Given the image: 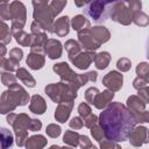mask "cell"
Wrapping results in <instances>:
<instances>
[{"label": "cell", "instance_id": "obj_1", "mask_svg": "<svg viewBox=\"0 0 149 149\" xmlns=\"http://www.w3.org/2000/svg\"><path fill=\"white\" fill-rule=\"evenodd\" d=\"M98 123L105 133V139L123 142L136 126L133 113L121 102H109L98 116Z\"/></svg>", "mask_w": 149, "mask_h": 149}, {"label": "cell", "instance_id": "obj_2", "mask_svg": "<svg viewBox=\"0 0 149 149\" xmlns=\"http://www.w3.org/2000/svg\"><path fill=\"white\" fill-rule=\"evenodd\" d=\"M29 99V94L20 84L16 83L9 86L8 90L3 91L0 97V114H8L17 106L27 105Z\"/></svg>", "mask_w": 149, "mask_h": 149}, {"label": "cell", "instance_id": "obj_3", "mask_svg": "<svg viewBox=\"0 0 149 149\" xmlns=\"http://www.w3.org/2000/svg\"><path fill=\"white\" fill-rule=\"evenodd\" d=\"M79 87L72 81L66 83L61 80L59 83H52L44 87L47 95L56 104L64 101H74Z\"/></svg>", "mask_w": 149, "mask_h": 149}, {"label": "cell", "instance_id": "obj_4", "mask_svg": "<svg viewBox=\"0 0 149 149\" xmlns=\"http://www.w3.org/2000/svg\"><path fill=\"white\" fill-rule=\"evenodd\" d=\"M116 1L119 0H91L86 5V8L84 9V12L94 22L101 23L109 17L111 7Z\"/></svg>", "mask_w": 149, "mask_h": 149}, {"label": "cell", "instance_id": "obj_5", "mask_svg": "<svg viewBox=\"0 0 149 149\" xmlns=\"http://www.w3.org/2000/svg\"><path fill=\"white\" fill-rule=\"evenodd\" d=\"M6 121L13 127L14 132L27 130V132H37L42 128V122L38 119H31L26 113H8Z\"/></svg>", "mask_w": 149, "mask_h": 149}, {"label": "cell", "instance_id": "obj_6", "mask_svg": "<svg viewBox=\"0 0 149 149\" xmlns=\"http://www.w3.org/2000/svg\"><path fill=\"white\" fill-rule=\"evenodd\" d=\"M9 12H10V31L22 30L27 21V9L23 2L19 0H14L9 3Z\"/></svg>", "mask_w": 149, "mask_h": 149}, {"label": "cell", "instance_id": "obj_7", "mask_svg": "<svg viewBox=\"0 0 149 149\" xmlns=\"http://www.w3.org/2000/svg\"><path fill=\"white\" fill-rule=\"evenodd\" d=\"M109 17L122 26H128L132 23V13L128 9V6L126 5V2H122L120 0L116 1L111 7Z\"/></svg>", "mask_w": 149, "mask_h": 149}, {"label": "cell", "instance_id": "obj_8", "mask_svg": "<svg viewBox=\"0 0 149 149\" xmlns=\"http://www.w3.org/2000/svg\"><path fill=\"white\" fill-rule=\"evenodd\" d=\"M33 17H34V21H36L44 29V31L52 33V23L55 17L52 16L48 6H44L41 8H34Z\"/></svg>", "mask_w": 149, "mask_h": 149}, {"label": "cell", "instance_id": "obj_9", "mask_svg": "<svg viewBox=\"0 0 149 149\" xmlns=\"http://www.w3.org/2000/svg\"><path fill=\"white\" fill-rule=\"evenodd\" d=\"M78 42H79L80 47L87 51H95L101 45L93 36L90 28L81 29L78 31Z\"/></svg>", "mask_w": 149, "mask_h": 149}, {"label": "cell", "instance_id": "obj_10", "mask_svg": "<svg viewBox=\"0 0 149 149\" xmlns=\"http://www.w3.org/2000/svg\"><path fill=\"white\" fill-rule=\"evenodd\" d=\"M102 85L113 92H118L121 90L122 84H123V76L119 71H109L107 74L104 76L101 80Z\"/></svg>", "mask_w": 149, "mask_h": 149}, {"label": "cell", "instance_id": "obj_11", "mask_svg": "<svg viewBox=\"0 0 149 149\" xmlns=\"http://www.w3.org/2000/svg\"><path fill=\"white\" fill-rule=\"evenodd\" d=\"M94 56H95V52L94 51H87V50H85V51H80L79 54H77L73 57H69V59L79 70H86L91 65V63L93 62Z\"/></svg>", "mask_w": 149, "mask_h": 149}, {"label": "cell", "instance_id": "obj_12", "mask_svg": "<svg viewBox=\"0 0 149 149\" xmlns=\"http://www.w3.org/2000/svg\"><path fill=\"white\" fill-rule=\"evenodd\" d=\"M127 140H129L133 147H141L142 144L148 143V128L144 126L134 127L130 130Z\"/></svg>", "mask_w": 149, "mask_h": 149}, {"label": "cell", "instance_id": "obj_13", "mask_svg": "<svg viewBox=\"0 0 149 149\" xmlns=\"http://www.w3.org/2000/svg\"><path fill=\"white\" fill-rule=\"evenodd\" d=\"M52 71L59 76L61 80L66 81V83H72L74 80V78L77 77V73L69 66L68 63L65 62H61L57 63L52 66Z\"/></svg>", "mask_w": 149, "mask_h": 149}, {"label": "cell", "instance_id": "obj_14", "mask_svg": "<svg viewBox=\"0 0 149 149\" xmlns=\"http://www.w3.org/2000/svg\"><path fill=\"white\" fill-rule=\"evenodd\" d=\"M63 52V45L58 40L55 38H48L44 43V54L50 59H57L62 56Z\"/></svg>", "mask_w": 149, "mask_h": 149}, {"label": "cell", "instance_id": "obj_15", "mask_svg": "<svg viewBox=\"0 0 149 149\" xmlns=\"http://www.w3.org/2000/svg\"><path fill=\"white\" fill-rule=\"evenodd\" d=\"M72 108H73V101L59 102L58 106L56 107V111H55L56 121H58L59 123H65V121H68V119L71 114Z\"/></svg>", "mask_w": 149, "mask_h": 149}, {"label": "cell", "instance_id": "obj_16", "mask_svg": "<svg viewBox=\"0 0 149 149\" xmlns=\"http://www.w3.org/2000/svg\"><path fill=\"white\" fill-rule=\"evenodd\" d=\"M70 31V17L69 16H61L56 19L52 23V33L59 37H64Z\"/></svg>", "mask_w": 149, "mask_h": 149}, {"label": "cell", "instance_id": "obj_17", "mask_svg": "<svg viewBox=\"0 0 149 149\" xmlns=\"http://www.w3.org/2000/svg\"><path fill=\"white\" fill-rule=\"evenodd\" d=\"M29 111L34 114L41 115L47 111V102L44 98L40 94H34L30 98V104H29Z\"/></svg>", "mask_w": 149, "mask_h": 149}, {"label": "cell", "instance_id": "obj_18", "mask_svg": "<svg viewBox=\"0 0 149 149\" xmlns=\"http://www.w3.org/2000/svg\"><path fill=\"white\" fill-rule=\"evenodd\" d=\"M113 98H114V92L111 90H105L97 94V97L93 101V105L98 109H104L113 100Z\"/></svg>", "mask_w": 149, "mask_h": 149}, {"label": "cell", "instance_id": "obj_19", "mask_svg": "<svg viewBox=\"0 0 149 149\" xmlns=\"http://www.w3.org/2000/svg\"><path fill=\"white\" fill-rule=\"evenodd\" d=\"M27 65L31 69V70H40L44 66L45 64V57L44 54H40V52H33L30 51V54L28 55L27 59H26Z\"/></svg>", "mask_w": 149, "mask_h": 149}, {"label": "cell", "instance_id": "obj_20", "mask_svg": "<svg viewBox=\"0 0 149 149\" xmlns=\"http://www.w3.org/2000/svg\"><path fill=\"white\" fill-rule=\"evenodd\" d=\"M126 106H127V108H128V109L133 113V115H134V114H136V113H139V112L144 111L147 104H146L139 95L132 94V95L128 97V99H127V105H126Z\"/></svg>", "mask_w": 149, "mask_h": 149}, {"label": "cell", "instance_id": "obj_21", "mask_svg": "<svg viewBox=\"0 0 149 149\" xmlns=\"http://www.w3.org/2000/svg\"><path fill=\"white\" fill-rule=\"evenodd\" d=\"M90 30H91V33L93 34V36L95 37V40H97L100 44L106 43V42L111 38V33H109V30H108L106 27H104V26L90 27Z\"/></svg>", "mask_w": 149, "mask_h": 149}, {"label": "cell", "instance_id": "obj_22", "mask_svg": "<svg viewBox=\"0 0 149 149\" xmlns=\"http://www.w3.org/2000/svg\"><path fill=\"white\" fill-rule=\"evenodd\" d=\"M47 143H48V140L43 135L37 134V135H33L28 137L24 146L27 149H42L47 146Z\"/></svg>", "mask_w": 149, "mask_h": 149}, {"label": "cell", "instance_id": "obj_23", "mask_svg": "<svg viewBox=\"0 0 149 149\" xmlns=\"http://www.w3.org/2000/svg\"><path fill=\"white\" fill-rule=\"evenodd\" d=\"M15 72H16V78H17L19 80H21L22 84H24L26 86H28V87H34V86L36 85L35 78L31 76V73H29V72L27 71V69H24V68H19Z\"/></svg>", "mask_w": 149, "mask_h": 149}, {"label": "cell", "instance_id": "obj_24", "mask_svg": "<svg viewBox=\"0 0 149 149\" xmlns=\"http://www.w3.org/2000/svg\"><path fill=\"white\" fill-rule=\"evenodd\" d=\"M14 137L9 129L0 127V149H7L13 146Z\"/></svg>", "mask_w": 149, "mask_h": 149}, {"label": "cell", "instance_id": "obj_25", "mask_svg": "<svg viewBox=\"0 0 149 149\" xmlns=\"http://www.w3.org/2000/svg\"><path fill=\"white\" fill-rule=\"evenodd\" d=\"M93 62L98 70H104L108 66V64L111 62V55L108 51H101L99 54H95Z\"/></svg>", "mask_w": 149, "mask_h": 149}, {"label": "cell", "instance_id": "obj_26", "mask_svg": "<svg viewBox=\"0 0 149 149\" xmlns=\"http://www.w3.org/2000/svg\"><path fill=\"white\" fill-rule=\"evenodd\" d=\"M70 23H71L72 29L76 30V31H79L81 29H86V28H90L91 27L90 21L84 15H81V14H78V15L73 16L71 19V22Z\"/></svg>", "mask_w": 149, "mask_h": 149}, {"label": "cell", "instance_id": "obj_27", "mask_svg": "<svg viewBox=\"0 0 149 149\" xmlns=\"http://www.w3.org/2000/svg\"><path fill=\"white\" fill-rule=\"evenodd\" d=\"M19 62H15L10 58H6V57H0V74L2 72H14L16 71L20 66Z\"/></svg>", "mask_w": 149, "mask_h": 149}, {"label": "cell", "instance_id": "obj_28", "mask_svg": "<svg viewBox=\"0 0 149 149\" xmlns=\"http://www.w3.org/2000/svg\"><path fill=\"white\" fill-rule=\"evenodd\" d=\"M12 36L22 47H30L31 45V34H28L23 30H16V31L12 33Z\"/></svg>", "mask_w": 149, "mask_h": 149}, {"label": "cell", "instance_id": "obj_29", "mask_svg": "<svg viewBox=\"0 0 149 149\" xmlns=\"http://www.w3.org/2000/svg\"><path fill=\"white\" fill-rule=\"evenodd\" d=\"M12 31L10 28L5 23V21H0V42L3 44H8L12 41Z\"/></svg>", "mask_w": 149, "mask_h": 149}, {"label": "cell", "instance_id": "obj_30", "mask_svg": "<svg viewBox=\"0 0 149 149\" xmlns=\"http://www.w3.org/2000/svg\"><path fill=\"white\" fill-rule=\"evenodd\" d=\"M64 47H65V50L68 51L69 57H73L81 51V47H80L79 42H77L74 40H68L64 43Z\"/></svg>", "mask_w": 149, "mask_h": 149}, {"label": "cell", "instance_id": "obj_31", "mask_svg": "<svg viewBox=\"0 0 149 149\" xmlns=\"http://www.w3.org/2000/svg\"><path fill=\"white\" fill-rule=\"evenodd\" d=\"M78 140H79V134L74 130H66L65 134L63 135V142L70 147H77Z\"/></svg>", "mask_w": 149, "mask_h": 149}, {"label": "cell", "instance_id": "obj_32", "mask_svg": "<svg viewBox=\"0 0 149 149\" xmlns=\"http://www.w3.org/2000/svg\"><path fill=\"white\" fill-rule=\"evenodd\" d=\"M132 22H134L139 27H147L149 24V17L146 13L140 10V12L132 14Z\"/></svg>", "mask_w": 149, "mask_h": 149}, {"label": "cell", "instance_id": "obj_33", "mask_svg": "<svg viewBox=\"0 0 149 149\" xmlns=\"http://www.w3.org/2000/svg\"><path fill=\"white\" fill-rule=\"evenodd\" d=\"M65 5H66V0H51L50 3L48 5V7H49L52 16L56 17L64 9Z\"/></svg>", "mask_w": 149, "mask_h": 149}, {"label": "cell", "instance_id": "obj_34", "mask_svg": "<svg viewBox=\"0 0 149 149\" xmlns=\"http://www.w3.org/2000/svg\"><path fill=\"white\" fill-rule=\"evenodd\" d=\"M48 40V36H47V33L43 31V33H40V34H31V45H38V47H43L44 48V43L47 42Z\"/></svg>", "mask_w": 149, "mask_h": 149}, {"label": "cell", "instance_id": "obj_35", "mask_svg": "<svg viewBox=\"0 0 149 149\" xmlns=\"http://www.w3.org/2000/svg\"><path fill=\"white\" fill-rule=\"evenodd\" d=\"M136 74L149 80V64L147 62H141L136 66Z\"/></svg>", "mask_w": 149, "mask_h": 149}, {"label": "cell", "instance_id": "obj_36", "mask_svg": "<svg viewBox=\"0 0 149 149\" xmlns=\"http://www.w3.org/2000/svg\"><path fill=\"white\" fill-rule=\"evenodd\" d=\"M61 132H62L61 127H59L58 125H56V123H50V125H48L47 128H45L47 135H48L49 137H51V139H57V137L61 135Z\"/></svg>", "mask_w": 149, "mask_h": 149}, {"label": "cell", "instance_id": "obj_37", "mask_svg": "<svg viewBox=\"0 0 149 149\" xmlns=\"http://www.w3.org/2000/svg\"><path fill=\"white\" fill-rule=\"evenodd\" d=\"M1 83L5 86L9 87V86L16 84V76H14L12 72H8V71L7 72H2L1 73Z\"/></svg>", "mask_w": 149, "mask_h": 149}, {"label": "cell", "instance_id": "obj_38", "mask_svg": "<svg viewBox=\"0 0 149 149\" xmlns=\"http://www.w3.org/2000/svg\"><path fill=\"white\" fill-rule=\"evenodd\" d=\"M116 68H118V70L121 71V72H127V71H129L130 68H132V62H130V59H128V58H126V57H121V58H119L118 62H116Z\"/></svg>", "mask_w": 149, "mask_h": 149}, {"label": "cell", "instance_id": "obj_39", "mask_svg": "<svg viewBox=\"0 0 149 149\" xmlns=\"http://www.w3.org/2000/svg\"><path fill=\"white\" fill-rule=\"evenodd\" d=\"M91 135L93 136V139L95 140V141H101L102 139H105V133H104V130H102V128L100 127V125H98V123H95L94 126H92L91 128Z\"/></svg>", "mask_w": 149, "mask_h": 149}, {"label": "cell", "instance_id": "obj_40", "mask_svg": "<svg viewBox=\"0 0 149 149\" xmlns=\"http://www.w3.org/2000/svg\"><path fill=\"white\" fill-rule=\"evenodd\" d=\"M98 93H99V90H98L97 87H88V88L85 91V94H84L86 102L93 105V101H94V99H95V97H97Z\"/></svg>", "mask_w": 149, "mask_h": 149}, {"label": "cell", "instance_id": "obj_41", "mask_svg": "<svg viewBox=\"0 0 149 149\" xmlns=\"http://www.w3.org/2000/svg\"><path fill=\"white\" fill-rule=\"evenodd\" d=\"M14 134H15L16 144L19 147H23L27 139H28V132L27 130H19V132H14Z\"/></svg>", "mask_w": 149, "mask_h": 149}, {"label": "cell", "instance_id": "obj_42", "mask_svg": "<svg viewBox=\"0 0 149 149\" xmlns=\"http://www.w3.org/2000/svg\"><path fill=\"white\" fill-rule=\"evenodd\" d=\"M91 113H92V111H91V107H90V105L87 102H80L78 105V114H79V116L81 119L86 118Z\"/></svg>", "mask_w": 149, "mask_h": 149}, {"label": "cell", "instance_id": "obj_43", "mask_svg": "<svg viewBox=\"0 0 149 149\" xmlns=\"http://www.w3.org/2000/svg\"><path fill=\"white\" fill-rule=\"evenodd\" d=\"M7 20H10L9 5L8 3H1L0 5V21H7Z\"/></svg>", "mask_w": 149, "mask_h": 149}, {"label": "cell", "instance_id": "obj_44", "mask_svg": "<svg viewBox=\"0 0 149 149\" xmlns=\"http://www.w3.org/2000/svg\"><path fill=\"white\" fill-rule=\"evenodd\" d=\"M134 118H135L136 125H137V123L149 122V112H148L147 109H144V111H142V112H139V113L134 114Z\"/></svg>", "mask_w": 149, "mask_h": 149}, {"label": "cell", "instance_id": "obj_45", "mask_svg": "<svg viewBox=\"0 0 149 149\" xmlns=\"http://www.w3.org/2000/svg\"><path fill=\"white\" fill-rule=\"evenodd\" d=\"M78 146L83 149H88V148H93V144L91 142V140L86 136V135H79V140H78Z\"/></svg>", "mask_w": 149, "mask_h": 149}, {"label": "cell", "instance_id": "obj_46", "mask_svg": "<svg viewBox=\"0 0 149 149\" xmlns=\"http://www.w3.org/2000/svg\"><path fill=\"white\" fill-rule=\"evenodd\" d=\"M99 147L101 149H111V148L119 149L120 148L118 142H114V141H111V140H107V139H102L101 141H99Z\"/></svg>", "mask_w": 149, "mask_h": 149}, {"label": "cell", "instance_id": "obj_47", "mask_svg": "<svg viewBox=\"0 0 149 149\" xmlns=\"http://www.w3.org/2000/svg\"><path fill=\"white\" fill-rule=\"evenodd\" d=\"M23 57V51L22 49H19V48H13L10 51H9V58L15 61V62H19L22 59Z\"/></svg>", "mask_w": 149, "mask_h": 149}, {"label": "cell", "instance_id": "obj_48", "mask_svg": "<svg viewBox=\"0 0 149 149\" xmlns=\"http://www.w3.org/2000/svg\"><path fill=\"white\" fill-rule=\"evenodd\" d=\"M83 123H84V126L85 127H87V128H91L92 126H94L95 123H98V116L95 115V114H88L86 118H84L83 119Z\"/></svg>", "mask_w": 149, "mask_h": 149}, {"label": "cell", "instance_id": "obj_49", "mask_svg": "<svg viewBox=\"0 0 149 149\" xmlns=\"http://www.w3.org/2000/svg\"><path fill=\"white\" fill-rule=\"evenodd\" d=\"M69 126H70V128H72V129H74V130H78V129L83 128V126H84L83 119H81L80 116H74V118H72V119L69 121Z\"/></svg>", "mask_w": 149, "mask_h": 149}, {"label": "cell", "instance_id": "obj_50", "mask_svg": "<svg viewBox=\"0 0 149 149\" xmlns=\"http://www.w3.org/2000/svg\"><path fill=\"white\" fill-rule=\"evenodd\" d=\"M148 84H149V80H147V79H144V78H142V77H139V76L133 80V86H134V88H136V90L147 87Z\"/></svg>", "mask_w": 149, "mask_h": 149}, {"label": "cell", "instance_id": "obj_51", "mask_svg": "<svg viewBox=\"0 0 149 149\" xmlns=\"http://www.w3.org/2000/svg\"><path fill=\"white\" fill-rule=\"evenodd\" d=\"M142 8V2L141 0H130L128 2V9L130 10L132 14L136 13V12H140Z\"/></svg>", "mask_w": 149, "mask_h": 149}, {"label": "cell", "instance_id": "obj_52", "mask_svg": "<svg viewBox=\"0 0 149 149\" xmlns=\"http://www.w3.org/2000/svg\"><path fill=\"white\" fill-rule=\"evenodd\" d=\"M137 95H139L146 104H148V102H149V87L147 86V87H143V88L137 90Z\"/></svg>", "mask_w": 149, "mask_h": 149}, {"label": "cell", "instance_id": "obj_53", "mask_svg": "<svg viewBox=\"0 0 149 149\" xmlns=\"http://www.w3.org/2000/svg\"><path fill=\"white\" fill-rule=\"evenodd\" d=\"M30 30H31V34H40V33H43L44 31V29L36 22V21H34L31 24H30ZM47 33V31H45Z\"/></svg>", "mask_w": 149, "mask_h": 149}, {"label": "cell", "instance_id": "obj_54", "mask_svg": "<svg viewBox=\"0 0 149 149\" xmlns=\"http://www.w3.org/2000/svg\"><path fill=\"white\" fill-rule=\"evenodd\" d=\"M49 1L50 0H33V7L34 8H41V7H44V6H48L49 5Z\"/></svg>", "mask_w": 149, "mask_h": 149}, {"label": "cell", "instance_id": "obj_55", "mask_svg": "<svg viewBox=\"0 0 149 149\" xmlns=\"http://www.w3.org/2000/svg\"><path fill=\"white\" fill-rule=\"evenodd\" d=\"M90 1H91V0H73L74 5H76L78 8H81V7L86 6V5H87Z\"/></svg>", "mask_w": 149, "mask_h": 149}, {"label": "cell", "instance_id": "obj_56", "mask_svg": "<svg viewBox=\"0 0 149 149\" xmlns=\"http://www.w3.org/2000/svg\"><path fill=\"white\" fill-rule=\"evenodd\" d=\"M5 45L6 44H3V43L0 42V57H5V55L7 54V49H6Z\"/></svg>", "mask_w": 149, "mask_h": 149}, {"label": "cell", "instance_id": "obj_57", "mask_svg": "<svg viewBox=\"0 0 149 149\" xmlns=\"http://www.w3.org/2000/svg\"><path fill=\"white\" fill-rule=\"evenodd\" d=\"M8 1H9V0H0V5H1V3H7Z\"/></svg>", "mask_w": 149, "mask_h": 149}, {"label": "cell", "instance_id": "obj_58", "mask_svg": "<svg viewBox=\"0 0 149 149\" xmlns=\"http://www.w3.org/2000/svg\"><path fill=\"white\" fill-rule=\"evenodd\" d=\"M120 1H122V2H129L130 0H120Z\"/></svg>", "mask_w": 149, "mask_h": 149}]
</instances>
